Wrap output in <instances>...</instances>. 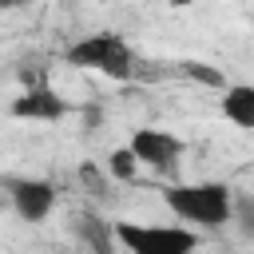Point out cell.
I'll list each match as a JSON object with an SVG mask.
<instances>
[{
	"instance_id": "cell-1",
	"label": "cell",
	"mask_w": 254,
	"mask_h": 254,
	"mask_svg": "<svg viewBox=\"0 0 254 254\" xmlns=\"http://www.w3.org/2000/svg\"><path fill=\"white\" fill-rule=\"evenodd\" d=\"M163 202H167V210L183 226H190V230H218V226H230L234 187H226L218 179L171 183V187H163Z\"/></svg>"
},
{
	"instance_id": "cell-3",
	"label": "cell",
	"mask_w": 254,
	"mask_h": 254,
	"mask_svg": "<svg viewBox=\"0 0 254 254\" xmlns=\"http://www.w3.org/2000/svg\"><path fill=\"white\" fill-rule=\"evenodd\" d=\"M115 242L127 250V254H194L202 234L183 226V222H171V226H159V222H139V218H119L115 222Z\"/></svg>"
},
{
	"instance_id": "cell-8",
	"label": "cell",
	"mask_w": 254,
	"mask_h": 254,
	"mask_svg": "<svg viewBox=\"0 0 254 254\" xmlns=\"http://www.w3.org/2000/svg\"><path fill=\"white\" fill-rule=\"evenodd\" d=\"M75 234H79V242L91 250V254H115V222H107V218H99V214H91V210H83V214H75Z\"/></svg>"
},
{
	"instance_id": "cell-6",
	"label": "cell",
	"mask_w": 254,
	"mask_h": 254,
	"mask_svg": "<svg viewBox=\"0 0 254 254\" xmlns=\"http://www.w3.org/2000/svg\"><path fill=\"white\" fill-rule=\"evenodd\" d=\"M8 187V198H12V210L24 218V222H44L52 210H56V183L48 179H4Z\"/></svg>"
},
{
	"instance_id": "cell-9",
	"label": "cell",
	"mask_w": 254,
	"mask_h": 254,
	"mask_svg": "<svg viewBox=\"0 0 254 254\" xmlns=\"http://www.w3.org/2000/svg\"><path fill=\"white\" fill-rule=\"evenodd\" d=\"M103 171H107L115 183H131V179L139 175V159H135V151L123 143V147H111V151H107V159H103Z\"/></svg>"
},
{
	"instance_id": "cell-5",
	"label": "cell",
	"mask_w": 254,
	"mask_h": 254,
	"mask_svg": "<svg viewBox=\"0 0 254 254\" xmlns=\"http://www.w3.org/2000/svg\"><path fill=\"white\" fill-rule=\"evenodd\" d=\"M127 147L135 151L139 167H151L155 175H175L183 163V151H187V143L167 127H135Z\"/></svg>"
},
{
	"instance_id": "cell-10",
	"label": "cell",
	"mask_w": 254,
	"mask_h": 254,
	"mask_svg": "<svg viewBox=\"0 0 254 254\" xmlns=\"http://www.w3.org/2000/svg\"><path fill=\"white\" fill-rule=\"evenodd\" d=\"M179 75H187V79H194V83H202V87H214V91H226V83H230L218 67H210V64H202V60H183V64H179Z\"/></svg>"
},
{
	"instance_id": "cell-7",
	"label": "cell",
	"mask_w": 254,
	"mask_h": 254,
	"mask_svg": "<svg viewBox=\"0 0 254 254\" xmlns=\"http://www.w3.org/2000/svg\"><path fill=\"white\" fill-rule=\"evenodd\" d=\"M218 111L238 131H254V83H226L218 95Z\"/></svg>"
},
{
	"instance_id": "cell-14",
	"label": "cell",
	"mask_w": 254,
	"mask_h": 254,
	"mask_svg": "<svg viewBox=\"0 0 254 254\" xmlns=\"http://www.w3.org/2000/svg\"><path fill=\"white\" fill-rule=\"evenodd\" d=\"M24 0H0V12H8V8H20Z\"/></svg>"
},
{
	"instance_id": "cell-2",
	"label": "cell",
	"mask_w": 254,
	"mask_h": 254,
	"mask_svg": "<svg viewBox=\"0 0 254 254\" xmlns=\"http://www.w3.org/2000/svg\"><path fill=\"white\" fill-rule=\"evenodd\" d=\"M64 64H67V67H79V71H99V75H107V79H135V75L143 71L139 52H135L119 32L79 36V40L64 52Z\"/></svg>"
},
{
	"instance_id": "cell-4",
	"label": "cell",
	"mask_w": 254,
	"mask_h": 254,
	"mask_svg": "<svg viewBox=\"0 0 254 254\" xmlns=\"http://www.w3.org/2000/svg\"><path fill=\"white\" fill-rule=\"evenodd\" d=\"M67 111H71L67 99L48 83V75H28L20 95H12L8 103V115L20 123H60Z\"/></svg>"
},
{
	"instance_id": "cell-12",
	"label": "cell",
	"mask_w": 254,
	"mask_h": 254,
	"mask_svg": "<svg viewBox=\"0 0 254 254\" xmlns=\"http://www.w3.org/2000/svg\"><path fill=\"white\" fill-rule=\"evenodd\" d=\"M107 179H111V175H107V171H95V163H83V167H79V183H83V190L95 194V198H107V194H111V190H107Z\"/></svg>"
},
{
	"instance_id": "cell-13",
	"label": "cell",
	"mask_w": 254,
	"mask_h": 254,
	"mask_svg": "<svg viewBox=\"0 0 254 254\" xmlns=\"http://www.w3.org/2000/svg\"><path fill=\"white\" fill-rule=\"evenodd\" d=\"M171 8H190V4H198V0H167Z\"/></svg>"
},
{
	"instance_id": "cell-11",
	"label": "cell",
	"mask_w": 254,
	"mask_h": 254,
	"mask_svg": "<svg viewBox=\"0 0 254 254\" xmlns=\"http://www.w3.org/2000/svg\"><path fill=\"white\" fill-rule=\"evenodd\" d=\"M230 226H234V230H238L246 242H254V194H242V190H234Z\"/></svg>"
}]
</instances>
